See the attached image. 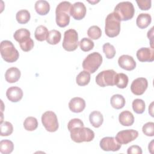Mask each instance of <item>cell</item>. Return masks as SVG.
Returning <instances> with one entry per match:
<instances>
[{
	"instance_id": "24",
	"label": "cell",
	"mask_w": 154,
	"mask_h": 154,
	"mask_svg": "<svg viewBox=\"0 0 154 154\" xmlns=\"http://www.w3.org/2000/svg\"><path fill=\"white\" fill-rule=\"evenodd\" d=\"M111 106L117 109L122 108L125 105V99L124 97L119 94H114L110 99Z\"/></svg>"
},
{
	"instance_id": "15",
	"label": "cell",
	"mask_w": 154,
	"mask_h": 154,
	"mask_svg": "<svg viewBox=\"0 0 154 154\" xmlns=\"http://www.w3.org/2000/svg\"><path fill=\"white\" fill-rule=\"evenodd\" d=\"M137 57L141 62H152L154 60L153 48H141L137 52Z\"/></svg>"
},
{
	"instance_id": "1",
	"label": "cell",
	"mask_w": 154,
	"mask_h": 154,
	"mask_svg": "<svg viewBox=\"0 0 154 154\" xmlns=\"http://www.w3.org/2000/svg\"><path fill=\"white\" fill-rule=\"evenodd\" d=\"M72 4L69 1H62L56 7V23L60 27H65L70 22Z\"/></svg>"
},
{
	"instance_id": "31",
	"label": "cell",
	"mask_w": 154,
	"mask_h": 154,
	"mask_svg": "<svg viewBox=\"0 0 154 154\" xmlns=\"http://www.w3.org/2000/svg\"><path fill=\"white\" fill-rule=\"evenodd\" d=\"M30 17V13L27 10H20L17 12L16 15L17 22L20 24L26 23L29 20Z\"/></svg>"
},
{
	"instance_id": "40",
	"label": "cell",
	"mask_w": 154,
	"mask_h": 154,
	"mask_svg": "<svg viewBox=\"0 0 154 154\" xmlns=\"http://www.w3.org/2000/svg\"><path fill=\"white\" fill-rule=\"evenodd\" d=\"M127 153L128 154H141L142 149L140 146L137 145H133L128 148Z\"/></svg>"
},
{
	"instance_id": "3",
	"label": "cell",
	"mask_w": 154,
	"mask_h": 154,
	"mask_svg": "<svg viewBox=\"0 0 154 154\" xmlns=\"http://www.w3.org/2000/svg\"><path fill=\"white\" fill-rule=\"evenodd\" d=\"M135 13L134 5L129 1H123L118 3L114 8V13L123 21L131 19Z\"/></svg>"
},
{
	"instance_id": "26",
	"label": "cell",
	"mask_w": 154,
	"mask_h": 154,
	"mask_svg": "<svg viewBox=\"0 0 154 154\" xmlns=\"http://www.w3.org/2000/svg\"><path fill=\"white\" fill-rule=\"evenodd\" d=\"M90 81V73L88 71H81L76 78V82L80 86L87 85Z\"/></svg>"
},
{
	"instance_id": "23",
	"label": "cell",
	"mask_w": 154,
	"mask_h": 154,
	"mask_svg": "<svg viewBox=\"0 0 154 154\" xmlns=\"http://www.w3.org/2000/svg\"><path fill=\"white\" fill-rule=\"evenodd\" d=\"M34 8L38 14L46 15L50 10V5L46 1L39 0L35 2Z\"/></svg>"
},
{
	"instance_id": "41",
	"label": "cell",
	"mask_w": 154,
	"mask_h": 154,
	"mask_svg": "<svg viewBox=\"0 0 154 154\" xmlns=\"http://www.w3.org/2000/svg\"><path fill=\"white\" fill-rule=\"evenodd\" d=\"M153 141H152L150 144H149V150H150V152H151V150H153Z\"/></svg>"
},
{
	"instance_id": "33",
	"label": "cell",
	"mask_w": 154,
	"mask_h": 154,
	"mask_svg": "<svg viewBox=\"0 0 154 154\" xmlns=\"http://www.w3.org/2000/svg\"><path fill=\"white\" fill-rule=\"evenodd\" d=\"M0 130L1 136H8L12 134L13 131V127L10 122H4L1 123Z\"/></svg>"
},
{
	"instance_id": "27",
	"label": "cell",
	"mask_w": 154,
	"mask_h": 154,
	"mask_svg": "<svg viewBox=\"0 0 154 154\" xmlns=\"http://www.w3.org/2000/svg\"><path fill=\"white\" fill-rule=\"evenodd\" d=\"M61 38V32L59 31L52 29L49 31L48 36L47 37L46 41L50 45H57L58 44Z\"/></svg>"
},
{
	"instance_id": "5",
	"label": "cell",
	"mask_w": 154,
	"mask_h": 154,
	"mask_svg": "<svg viewBox=\"0 0 154 154\" xmlns=\"http://www.w3.org/2000/svg\"><path fill=\"white\" fill-rule=\"evenodd\" d=\"M0 52L3 60L8 63L16 61L19 57L18 51L9 40H3L1 42Z\"/></svg>"
},
{
	"instance_id": "42",
	"label": "cell",
	"mask_w": 154,
	"mask_h": 154,
	"mask_svg": "<svg viewBox=\"0 0 154 154\" xmlns=\"http://www.w3.org/2000/svg\"><path fill=\"white\" fill-rule=\"evenodd\" d=\"M88 2H90V3H93V4H94V3H96V2H99V1H94H94H93H93H88Z\"/></svg>"
},
{
	"instance_id": "21",
	"label": "cell",
	"mask_w": 154,
	"mask_h": 154,
	"mask_svg": "<svg viewBox=\"0 0 154 154\" xmlns=\"http://www.w3.org/2000/svg\"><path fill=\"white\" fill-rule=\"evenodd\" d=\"M152 21V17L148 13H140L137 18V25L141 29L147 28Z\"/></svg>"
},
{
	"instance_id": "30",
	"label": "cell",
	"mask_w": 154,
	"mask_h": 154,
	"mask_svg": "<svg viewBox=\"0 0 154 154\" xmlns=\"http://www.w3.org/2000/svg\"><path fill=\"white\" fill-rule=\"evenodd\" d=\"M38 126V122L36 118L34 117H28L23 122L24 128L28 131H33Z\"/></svg>"
},
{
	"instance_id": "8",
	"label": "cell",
	"mask_w": 154,
	"mask_h": 154,
	"mask_svg": "<svg viewBox=\"0 0 154 154\" xmlns=\"http://www.w3.org/2000/svg\"><path fill=\"white\" fill-rule=\"evenodd\" d=\"M78 34L76 30L69 29L64 32L63 48L67 51H73L78 46Z\"/></svg>"
},
{
	"instance_id": "39",
	"label": "cell",
	"mask_w": 154,
	"mask_h": 154,
	"mask_svg": "<svg viewBox=\"0 0 154 154\" xmlns=\"http://www.w3.org/2000/svg\"><path fill=\"white\" fill-rule=\"evenodd\" d=\"M138 7L142 10H147L151 7L152 1L150 0H144V1H136Z\"/></svg>"
},
{
	"instance_id": "20",
	"label": "cell",
	"mask_w": 154,
	"mask_h": 154,
	"mask_svg": "<svg viewBox=\"0 0 154 154\" xmlns=\"http://www.w3.org/2000/svg\"><path fill=\"white\" fill-rule=\"evenodd\" d=\"M119 120L122 125L129 126L134 123V117L131 112L129 111H123L119 114Z\"/></svg>"
},
{
	"instance_id": "16",
	"label": "cell",
	"mask_w": 154,
	"mask_h": 154,
	"mask_svg": "<svg viewBox=\"0 0 154 154\" xmlns=\"http://www.w3.org/2000/svg\"><path fill=\"white\" fill-rule=\"evenodd\" d=\"M119 66L126 70H132L136 67V62L132 56L129 55H122L118 60Z\"/></svg>"
},
{
	"instance_id": "11",
	"label": "cell",
	"mask_w": 154,
	"mask_h": 154,
	"mask_svg": "<svg viewBox=\"0 0 154 154\" xmlns=\"http://www.w3.org/2000/svg\"><path fill=\"white\" fill-rule=\"evenodd\" d=\"M138 136V131L134 129H126L119 131L116 136V139L120 144H126L135 140Z\"/></svg>"
},
{
	"instance_id": "17",
	"label": "cell",
	"mask_w": 154,
	"mask_h": 154,
	"mask_svg": "<svg viewBox=\"0 0 154 154\" xmlns=\"http://www.w3.org/2000/svg\"><path fill=\"white\" fill-rule=\"evenodd\" d=\"M6 96L10 101L17 102L21 100L23 97V91L19 87H10L6 91Z\"/></svg>"
},
{
	"instance_id": "29",
	"label": "cell",
	"mask_w": 154,
	"mask_h": 154,
	"mask_svg": "<svg viewBox=\"0 0 154 154\" xmlns=\"http://www.w3.org/2000/svg\"><path fill=\"white\" fill-rule=\"evenodd\" d=\"M128 77L126 74L123 73H117L115 80V85L118 88H125L128 85Z\"/></svg>"
},
{
	"instance_id": "18",
	"label": "cell",
	"mask_w": 154,
	"mask_h": 154,
	"mask_svg": "<svg viewBox=\"0 0 154 154\" xmlns=\"http://www.w3.org/2000/svg\"><path fill=\"white\" fill-rule=\"evenodd\" d=\"M69 107L71 111L75 113H79L85 109V102L81 97H75L70 100L69 103Z\"/></svg>"
},
{
	"instance_id": "22",
	"label": "cell",
	"mask_w": 154,
	"mask_h": 154,
	"mask_svg": "<svg viewBox=\"0 0 154 154\" xmlns=\"http://www.w3.org/2000/svg\"><path fill=\"white\" fill-rule=\"evenodd\" d=\"M89 120L91 125L94 128L100 127L103 122V115L100 112L94 111L89 115Z\"/></svg>"
},
{
	"instance_id": "14",
	"label": "cell",
	"mask_w": 154,
	"mask_h": 154,
	"mask_svg": "<svg viewBox=\"0 0 154 154\" xmlns=\"http://www.w3.org/2000/svg\"><path fill=\"white\" fill-rule=\"evenodd\" d=\"M86 14V7L82 2H76L72 5L70 16L76 20L83 19Z\"/></svg>"
},
{
	"instance_id": "7",
	"label": "cell",
	"mask_w": 154,
	"mask_h": 154,
	"mask_svg": "<svg viewBox=\"0 0 154 154\" xmlns=\"http://www.w3.org/2000/svg\"><path fill=\"white\" fill-rule=\"evenodd\" d=\"M102 63V55L97 52L88 54L83 60L82 67L91 73H94Z\"/></svg>"
},
{
	"instance_id": "34",
	"label": "cell",
	"mask_w": 154,
	"mask_h": 154,
	"mask_svg": "<svg viewBox=\"0 0 154 154\" xmlns=\"http://www.w3.org/2000/svg\"><path fill=\"white\" fill-rule=\"evenodd\" d=\"M87 34L88 37L91 39L97 40L101 37L102 31L98 26L93 25L88 28L87 31Z\"/></svg>"
},
{
	"instance_id": "19",
	"label": "cell",
	"mask_w": 154,
	"mask_h": 154,
	"mask_svg": "<svg viewBox=\"0 0 154 154\" xmlns=\"http://www.w3.org/2000/svg\"><path fill=\"white\" fill-rule=\"evenodd\" d=\"M20 70L15 67H10L7 70L5 73V80L9 83H14L17 82L20 77Z\"/></svg>"
},
{
	"instance_id": "38",
	"label": "cell",
	"mask_w": 154,
	"mask_h": 154,
	"mask_svg": "<svg viewBox=\"0 0 154 154\" xmlns=\"http://www.w3.org/2000/svg\"><path fill=\"white\" fill-rule=\"evenodd\" d=\"M78 126H84V123L81 119H77V118L70 120L67 124V128L69 131L73 128L78 127Z\"/></svg>"
},
{
	"instance_id": "32",
	"label": "cell",
	"mask_w": 154,
	"mask_h": 154,
	"mask_svg": "<svg viewBox=\"0 0 154 154\" xmlns=\"http://www.w3.org/2000/svg\"><path fill=\"white\" fill-rule=\"evenodd\" d=\"M79 44L81 49L84 52H88L93 49L94 46V42L91 40V39L86 37L82 38Z\"/></svg>"
},
{
	"instance_id": "9",
	"label": "cell",
	"mask_w": 154,
	"mask_h": 154,
	"mask_svg": "<svg viewBox=\"0 0 154 154\" xmlns=\"http://www.w3.org/2000/svg\"><path fill=\"white\" fill-rule=\"evenodd\" d=\"M117 73L112 69L103 70L99 73L96 77L97 84L100 87L113 86L115 85V80Z\"/></svg>"
},
{
	"instance_id": "28",
	"label": "cell",
	"mask_w": 154,
	"mask_h": 154,
	"mask_svg": "<svg viewBox=\"0 0 154 154\" xmlns=\"http://www.w3.org/2000/svg\"><path fill=\"white\" fill-rule=\"evenodd\" d=\"M14 149L13 143L9 140H2L0 141V152L3 154L11 153Z\"/></svg>"
},
{
	"instance_id": "6",
	"label": "cell",
	"mask_w": 154,
	"mask_h": 154,
	"mask_svg": "<svg viewBox=\"0 0 154 154\" xmlns=\"http://www.w3.org/2000/svg\"><path fill=\"white\" fill-rule=\"evenodd\" d=\"M120 31V20L114 13V12L108 14L105 19V32L109 37L117 36Z\"/></svg>"
},
{
	"instance_id": "10",
	"label": "cell",
	"mask_w": 154,
	"mask_h": 154,
	"mask_svg": "<svg viewBox=\"0 0 154 154\" xmlns=\"http://www.w3.org/2000/svg\"><path fill=\"white\" fill-rule=\"evenodd\" d=\"M42 122L45 129L51 132H55L59 126L57 116L51 111H46L42 114Z\"/></svg>"
},
{
	"instance_id": "2",
	"label": "cell",
	"mask_w": 154,
	"mask_h": 154,
	"mask_svg": "<svg viewBox=\"0 0 154 154\" xmlns=\"http://www.w3.org/2000/svg\"><path fill=\"white\" fill-rule=\"evenodd\" d=\"M30 32L25 28H20L15 31L14 38L19 42L21 49L25 52L31 50L34 45V41L30 37Z\"/></svg>"
},
{
	"instance_id": "35",
	"label": "cell",
	"mask_w": 154,
	"mask_h": 154,
	"mask_svg": "<svg viewBox=\"0 0 154 154\" xmlns=\"http://www.w3.org/2000/svg\"><path fill=\"white\" fill-rule=\"evenodd\" d=\"M144 101L141 99H136L132 102V108L137 114H142L145 110Z\"/></svg>"
},
{
	"instance_id": "25",
	"label": "cell",
	"mask_w": 154,
	"mask_h": 154,
	"mask_svg": "<svg viewBox=\"0 0 154 154\" xmlns=\"http://www.w3.org/2000/svg\"><path fill=\"white\" fill-rule=\"evenodd\" d=\"M48 34L49 31L46 26L43 25H39L35 30L34 36L37 40L42 42L47 39Z\"/></svg>"
},
{
	"instance_id": "4",
	"label": "cell",
	"mask_w": 154,
	"mask_h": 154,
	"mask_svg": "<svg viewBox=\"0 0 154 154\" xmlns=\"http://www.w3.org/2000/svg\"><path fill=\"white\" fill-rule=\"evenodd\" d=\"M71 139L76 143L89 142L94 138V132L88 128L78 126L70 131Z\"/></svg>"
},
{
	"instance_id": "36",
	"label": "cell",
	"mask_w": 154,
	"mask_h": 154,
	"mask_svg": "<svg viewBox=\"0 0 154 154\" xmlns=\"http://www.w3.org/2000/svg\"><path fill=\"white\" fill-rule=\"evenodd\" d=\"M103 51L108 59L112 58L116 53L114 46L109 43H106L103 45Z\"/></svg>"
},
{
	"instance_id": "13",
	"label": "cell",
	"mask_w": 154,
	"mask_h": 154,
	"mask_svg": "<svg viewBox=\"0 0 154 154\" xmlns=\"http://www.w3.org/2000/svg\"><path fill=\"white\" fill-rule=\"evenodd\" d=\"M148 86L147 80L144 78H138L134 79L131 85V90L133 94L135 95L143 94Z\"/></svg>"
},
{
	"instance_id": "12",
	"label": "cell",
	"mask_w": 154,
	"mask_h": 154,
	"mask_svg": "<svg viewBox=\"0 0 154 154\" xmlns=\"http://www.w3.org/2000/svg\"><path fill=\"white\" fill-rule=\"evenodd\" d=\"M100 148L104 151L119 150L121 147V144L118 143L116 138L112 137H106L103 138L99 143Z\"/></svg>"
},
{
	"instance_id": "37",
	"label": "cell",
	"mask_w": 154,
	"mask_h": 154,
	"mask_svg": "<svg viewBox=\"0 0 154 154\" xmlns=\"http://www.w3.org/2000/svg\"><path fill=\"white\" fill-rule=\"evenodd\" d=\"M142 131L146 136L153 137L154 135V123L151 122L146 123L143 125Z\"/></svg>"
}]
</instances>
